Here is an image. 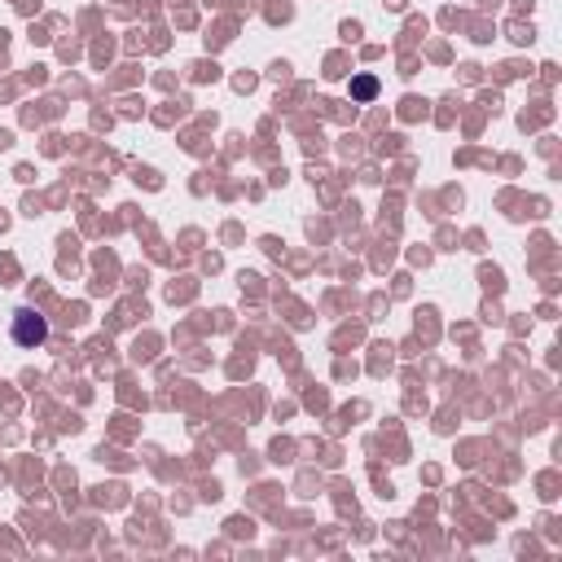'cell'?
<instances>
[{
  "label": "cell",
  "mask_w": 562,
  "mask_h": 562,
  "mask_svg": "<svg viewBox=\"0 0 562 562\" xmlns=\"http://www.w3.org/2000/svg\"><path fill=\"white\" fill-rule=\"evenodd\" d=\"M48 338V321L35 307H18L13 312V342L18 347H40Z\"/></svg>",
  "instance_id": "1"
},
{
  "label": "cell",
  "mask_w": 562,
  "mask_h": 562,
  "mask_svg": "<svg viewBox=\"0 0 562 562\" xmlns=\"http://www.w3.org/2000/svg\"><path fill=\"white\" fill-rule=\"evenodd\" d=\"M351 97H356V101H373V97H378V79H373V75L351 79Z\"/></svg>",
  "instance_id": "2"
}]
</instances>
